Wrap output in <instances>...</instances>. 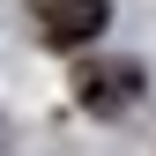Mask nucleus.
<instances>
[{
	"label": "nucleus",
	"instance_id": "obj_2",
	"mask_svg": "<svg viewBox=\"0 0 156 156\" xmlns=\"http://www.w3.org/2000/svg\"><path fill=\"white\" fill-rule=\"evenodd\" d=\"M134 89H141V67H82V74H74V97H82V104L89 112H126L134 104Z\"/></svg>",
	"mask_w": 156,
	"mask_h": 156
},
{
	"label": "nucleus",
	"instance_id": "obj_1",
	"mask_svg": "<svg viewBox=\"0 0 156 156\" xmlns=\"http://www.w3.org/2000/svg\"><path fill=\"white\" fill-rule=\"evenodd\" d=\"M30 15H37V30H45V45H89V37L112 23L104 0H30Z\"/></svg>",
	"mask_w": 156,
	"mask_h": 156
}]
</instances>
